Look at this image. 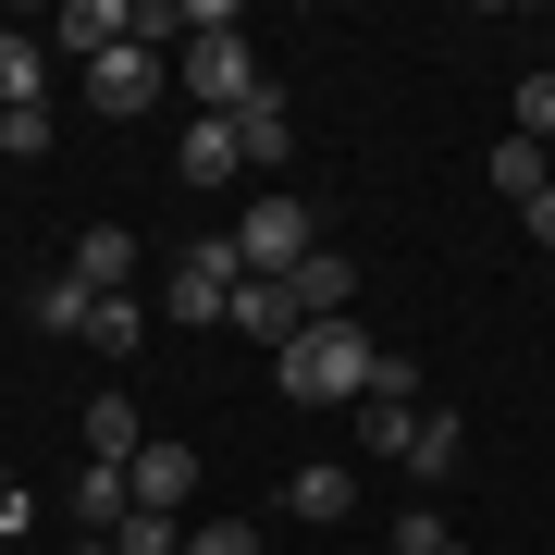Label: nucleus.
<instances>
[{"mask_svg":"<svg viewBox=\"0 0 555 555\" xmlns=\"http://www.w3.org/2000/svg\"><path fill=\"white\" fill-rule=\"evenodd\" d=\"M87 346H100V358H137L149 346V297H100V309H87Z\"/></svg>","mask_w":555,"mask_h":555,"instance_id":"18","label":"nucleus"},{"mask_svg":"<svg viewBox=\"0 0 555 555\" xmlns=\"http://www.w3.org/2000/svg\"><path fill=\"white\" fill-rule=\"evenodd\" d=\"M284 284H297V309H309V321H358V272H346L334 247H309V259H297Z\"/></svg>","mask_w":555,"mask_h":555,"instance_id":"13","label":"nucleus"},{"mask_svg":"<svg viewBox=\"0 0 555 555\" xmlns=\"http://www.w3.org/2000/svg\"><path fill=\"white\" fill-rule=\"evenodd\" d=\"M518 235H543V247H555V185H543V198H531V210H518Z\"/></svg>","mask_w":555,"mask_h":555,"instance_id":"25","label":"nucleus"},{"mask_svg":"<svg viewBox=\"0 0 555 555\" xmlns=\"http://www.w3.org/2000/svg\"><path fill=\"white\" fill-rule=\"evenodd\" d=\"M149 100H160V50H137V38H124V50H100V62H87V112L137 124Z\"/></svg>","mask_w":555,"mask_h":555,"instance_id":"6","label":"nucleus"},{"mask_svg":"<svg viewBox=\"0 0 555 555\" xmlns=\"http://www.w3.org/2000/svg\"><path fill=\"white\" fill-rule=\"evenodd\" d=\"M383 371H396V358L358 334V321H309V334L284 346V396H297V408H371Z\"/></svg>","mask_w":555,"mask_h":555,"instance_id":"1","label":"nucleus"},{"mask_svg":"<svg viewBox=\"0 0 555 555\" xmlns=\"http://www.w3.org/2000/svg\"><path fill=\"white\" fill-rule=\"evenodd\" d=\"M137 444H149L137 396H87V456H100V469H137Z\"/></svg>","mask_w":555,"mask_h":555,"instance_id":"14","label":"nucleus"},{"mask_svg":"<svg viewBox=\"0 0 555 555\" xmlns=\"http://www.w3.org/2000/svg\"><path fill=\"white\" fill-rule=\"evenodd\" d=\"M137 272H149V247L124 235V222H87V235H75V284H87V297H137Z\"/></svg>","mask_w":555,"mask_h":555,"instance_id":"8","label":"nucleus"},{"mask_svg":"<svg viewBox=\"0 0 555 555\" xmlns=\"http://www.w3.org/2000/svg\"><path fill=\"white\" fill-rule=\"evenodd\" d=\"M50 137H62V124H50V100H38V112H0V149H13V160H38Z\"/></svg>","mask_w":555,"mask_h":555,"instance_id":"21","label":"nucleus"},{"mask_svg":"<svg viewBox=\"0 0 555 555\" xmlns=\"http://www.w3.org/2000/svg\"><path fill=\"white\" fill-rule=\"evenodd\" d=\"M185 87H198V112H222V124H235V112H247L272 75H259V50L235 38V25H222V38H198V50H185Z\"/></svg>","mask_w":555,"mask_h":555,"instance_id":"4","label":"nucleus"},{"mask_svg":"<svg viewBox=\"0 0 555 555\" xmlns=\"http://www.w3.org/2000/svg\"><path fill=\"white\" fill-rule=\"evenodd\" d=\"M75 555H112V531H87V543H75Z\"/></svg>","mask_w":555,"mask_h":555,"instance_id":"26","label":"nucleus"},{"mask_svg":"<svg viewBox=\"0 0 555 555\" xmlns=\"http://www.w3.org/2000/svg\"><path fill=\"white\" fill-rule=\"evenodd\" d=\"M284 506H297V518H346L358 481H346V469H297V481H284Z\"/></svg>","mask_w":555,"mask_h":555,"instance_id":"19","label":"nucleus"},{"mask_svg":"<svg viewBox=\"0 0 555 555\" xmlns=\"http://www.w3.org/2000/svg\"><path fill=\"white\" fill-rule=\"evenodd\" d=\"M173 173H185V185H235V173H247L235 124H222V112H198V124H185V137H173Z\"/></svg>","mask_w":555,"mask_h":555,"instance_id":"10","label":"nucleus"},{"mask_svg":"<svg viewBox=\"0 0 555 555\" xmlns=\"http://www.w3.org/2000/svg\"><path fill=\"white\" fill-rule=\"evenodd\" d=\"M235 284H247L235 235H185L173 259H160V309H173V321H222V309H235Z\"/></svg>","mask_w":555,"mask_h":555,"instance_id":"2","label":"nucleus"},{"mask_svg":"<svg viewBox=\"0 0 555 555\" xmlns=\"http://www.w3.org/2000/svg\"><path fill=\"white\" fill-rule=\"evenodd\" d=\"M518 137H555V75H518Z\"/></svg>","mask_w":555,"mask_h":555,"instance_id":"24","label":"nucleus"},{"mask_svg":"<svg viewBox=\"0 0 555 555\" xmlns=\"http://www.w3.org/2000/svg\"><path fill=\"white\" fill-rule=\"evenodd\" d=\"M222 334H259V346L284 358V346L309 334V309H297V284H284V272H247V284H235V309H222Z\"/></svg>","mask_w":555,"mask_h":555,"instance_id":"5","label":"nucleus"},{"mask_svg":"<svg viewBox=\"0 0 555 555\" xmlns=\"http://www.w3.org/2000/svg\"><path fill=\"white\" fill-rule=\"evenodd\" d=\"M481 173H494V198H506V210H531L543 185H555V173H543V137H494V160H481Z\"/></svg>","mask_w":555,"mask_h":555,"instance_id":"16","label":"nucleus"},{"mask_svg":"<svg viewBox=\"0 0 555 555\" xmlns=\"http://www.w3.org/2000/svg\"><path fill=\"white\" fill-rule=\"evenodd\" d=\"M124 481H137V506H149V518H185V494H198V444L149 433V444H137V469H124Z\"/></svg>","mask_w":555,"mask_h":555,"instance_id":"7","label":"nucleus"},{"mask_svg":"<svg viewBox=\"0 0 555 555\" xmlns=\"http://www.w3.org/2000/svg\"><path fill=\"white\" fill-rule=\"evenodd\" d=\"M50 100V38H0V112H38Z\"/></svg>","mask_w":555,"mask_h":555,"instance_id":"17","label":"nucleus"},{"mask_svg":"<svg viewBox=\"0 0 555 555\" xmlns=\"http://www.w3.org/2000/svg\"><path fill=\"white\" fill-rule=\"evenodd\" d=\"M235 149H247V173H284V149H297V112H284V87H259V100L235 112Z\"/></svg>","mask_w":555,"mask_h":555,"instance_id":"11","label":"nucleus"},{"mask_svg":"<svg viewBox=\"0 0 555 555\" xmlns=\"http://www.w3.org/2000/svg\"><path fill=\"white\" fill-rule=\"evenodd\" d=\"M124 38H137V0H75V13H62V50H75V62H100Z\"/></svg>","mask_w":555,"mask_h":555,"instance_id":"15","label":"nucleus"},{"mask_svg":"<svg viewBox=\"0 0 555 555\" xmlns=\"http://www.w3.org/2000/svg\"><path fill=\"white\" fill-rule=\"evenodd\" d=\"M444 555H469V543H444Z\"/></svg>","mask_w":555,"mask_h":555,"instance_id":"27","label":"nucleus"},{"mask_svg":"<svg viewBox=\"0 0 555 555\" xmlns=\"http://www.w3.org/2000/svg\"><path fill=\"white\" fill-rule=\"evenodd\" d=\"M456 456H469V433H456V408H420V444L396 456V469L420 481V494H444V481H456Z\"/></svg>","mask_w":555,"mask_h":555,"instance_id":"12","label":"nucleus"},{"mask_svg":"<svg viewBox=\"0 0 555 555\" xmlns=\"http://www.w3.org/2000/svg\"><path fill=\"white\" fill-rule=\"evenodd\" d=\"M87 309H100V297H87L75 272H50V284H38V334H87Z\"/></svg>","mask_w":555,"mask_h":555,"instance_id":"20","label":"nucleus"},{"mask_svg":"<svg viewBox=\"0 0 555 555\" xmlns=\"http://www.w3.org/2000/svg\"><path fill=\"white\" fill-rule=\"evenodd\" d=\"M309 247H321L309 198H284V185H259V198H247V222H235V259H247V272H297Z\"/></svg>","mask_w":555,"mask_h":555,"instance_id":"3","label":"nucleus"},{"mask_svg":"<svg viewBox=\"0 0 555 555\" xmlns=\"http://www.w3.org/2000/svg\"><path fill=\"white\" fill-rule=\"evenodd\" d=\"M358 444H371V456H408L420 444V371H408V358L383 371V396L358 408Z\"/></svg>","mask_w":555,"mask_h":555,"instance_id":"9","label":"nucleus"},{"mask_svg":"<svg viewBox=\"0 0 555 555\" xmlns=\"http://www.w3.org/2000/svg\"><path fill=\"white\" fill-rule=\"evenodd\" d=\"M185 555H259V518H210V531H185Z\"/></svg>","mask_w":555,"mask_h":555,"instance_id":"23","label":"nucleus"},{"mask_svg":"<svg viewBox=\"0 0 555 555\" xmlns=\"http://www.w3.org/2000/svg\"><path fill=\"white\" fill-rule=\"evenodd\" d=\"M383 555H444V518H433V506H408L396 531H383Z\"/></svg>","mask_w":555,"mask_h":555,"instance_id":"22","label":"nucleus"}]
</instances>
